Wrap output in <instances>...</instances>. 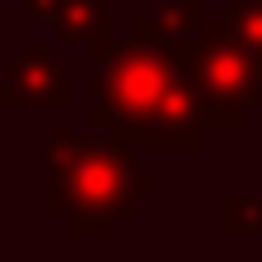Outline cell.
<instances>
[{
  "label": "cell",
  "mask_w": 262,
  "mask_h": 262,
  "mask_svg": "<svg viewBox=\"0 0 262 262\" xmlns=\"http://www.w3.org/2000/svg\"><path fill=\"white\" fill-rule=\"evenodd\" d=\"M131 160L107 141L58 136L49 146V199L73 219V233H88V219H112L126 199Z\"/></svg>",
  "instance_id": "2"
},
{
  "label": "cell",
  "mask_w": 262,
  "mask_h": 262,
  "mask_svg": "<svg viewBox=\"0 0 262 262\" xmlns=\"http://www.w3.org/2000/svg\"><path fill=\"white\" fill-rule=\"evenodd\" d=\"M68 97V73L44 54H29L15 63V73L5 78V102L15 107H63Z\"/></svg>",
  "instance_id": "4"
},
{
  "label": "cell",
  "mask_w": 262,
  "mask_h": 262,
  "mask_svg": "<svg viewBox=\"0 0 262 262\" xmlns=\"http://www.w3.org/2000/svg\"><path fill=\"white\" fill-rule=\"evenodd\" d=\"M194 78H199V107H204V122L214 126H238L248 117V107L257 102L262 88V63L253 49L214 39L209 49L194 54Z\"/></svg>",
  "instance_id": "3"
},
{
  "label": "cell",
  "mask_w": 262,
  "mask_h": 262,
  "mask_svg": "<svg viewBox=\"0 0 262 262\" xmlns=\"http://www.w3.org/2000/svg\"><path fill=\"white\" fill-rule=\"evenodd\" d=\"M107 117H122V131H150L156 146L175 141V146H189V131L199 126L204 107L185 93L175 73L165 68V58L150 54V49H117L112 63H107Z\"/></svg>",
  "instance_id": "1"
}]
</instances>
